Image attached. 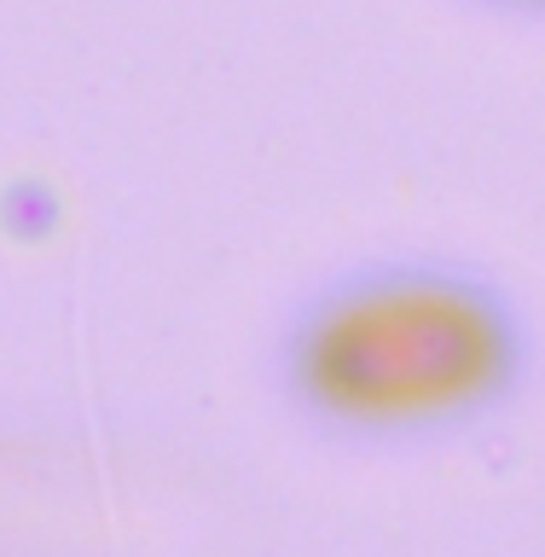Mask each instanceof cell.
Listing matches in <instances>:
<instances>
[{"mask_svg":"<svg viewBox=\"0 0 545 557\" xmlns=\"http://www.w3.org/2000/svg\"><path fill=\"white\" fill-rule=\"evenodd\" d=\"M511 366L494 302L447 278H389L337 302L302 343V383L348 418H435L470 407Z\"/></svg>","mask_w":545,"mask_h":557,"instance_id":"6da1fadb","label":"cell"}]
</instances>
